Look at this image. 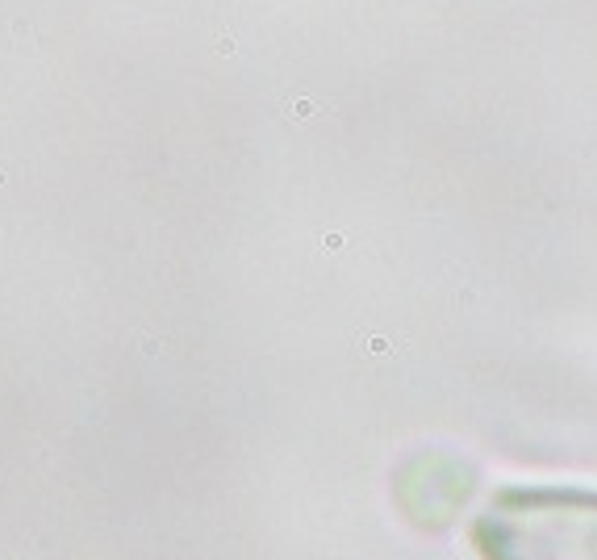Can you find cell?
<instances>
[{
	"mask_svg": "<svg viewBox=\"0 0 597 560\" xmlns=\"http://www.w3.org/2000/svg\"><path fill=\"white\" fill-rule=\"evenodd\" d=\"M485 560H597V494L510 489L476 518Z\"/></svg>",
	"mask_w": 597,
	"mask_h": 560,
	"instance_id": "cell-1",
	"label": "cell"
}]
</instances>
